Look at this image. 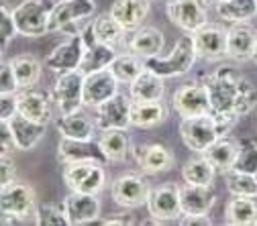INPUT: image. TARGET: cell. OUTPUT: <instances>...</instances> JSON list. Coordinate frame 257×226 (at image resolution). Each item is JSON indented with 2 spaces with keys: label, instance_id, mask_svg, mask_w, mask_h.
<instances>
[{
  "label": "cell",
  "instance_id": "1",
  "mask_svg": "<svg viewBox=\"0 0 257 226\" xmlns=\"http://www.w3.org/2000/svg\"><path fill=\"white\" fill-rule=\"evenodd\" d=\"M210 96V112L235 122L257 106V88L233 66H220L204 80Z\"/></svg>",
  "mask_w": 257,
  "mask_h": 226
},
{
  "label": "cell",
  "instance_id": "2",
  "mask_svg": "<svg viewBox=\"0 0 257 226\" xmlns=\"http://www.w3.org/2000/svg\"><path fill=\"white\" fill-rule=\"evenodd\" d=\"M229 131H231V126L212 112L180 120L182 143L194 153H204L218 137L227 135Z\"/></svg>",
  "mask_w": 257,
  "mask_h": 226
},
{
  "label": "cell",
  "instance_id": "3",
  "mask_svg": "<svg viewBox=\"0 0 257 226\" xmlns=\"http://www.w3.org/2000/svg\"><path fill=\"white\" fill-rule=\"evenodd\" d=\"M198 57L196 51V43H194V35L192 33H184L176 45L172 47L170 55L162 57H147L145 61V70H151L153 74L162 76V78H176V76H184L194 68V61Z\"/></svg>",
  "mask_w": 257,
  "mask_h": 226
},
{
  "label": "cell",
  "instance_id": "4",
  "mask_svg": "<svg viewBox=\"0 0 257 226\" xmlns=\"http://www.w3.org/2000/svg\"><path fill=\"white\" fill-rule=\"evenodd\" d=\"M37 210V196L35 189L25 181H15L7 187H0V212L3 218H9L13 222L27 220L35 216Z\"/></svg>",
  "mask_w": 257,
  "mask_h": 226
},
{
  "label": "cell",
  "instance_id": "5",
  "mask_svg": "<svg viewBox=\"0 0 257 226\" xmlns=\"http://www.w3.org/2000/svg\"><path fill=\"white\" fill-rule=\"evenodd\" d=\"M61 177L72 191L96 193V196L102 191L106 181L104 165L98 161H76V163L63 165Z\"/></svg>",
  "mask_w": 257,
  "mask_h": 226
},
{
  "label": "cell",
  "instance_id": "6",
  "mask_svg": "<svg viewBox=\"0 0 257 226\" xmlns=\"http://www.w3.org/2000/svg\"><path fill=\"white\" fill-rule=\"evenodd\" d=\"M51 5L43 0H23L13 9V17L19 29V35L25 37H43L49 33Z\"/></svg>",
  "mask_w": 257,
  "mask_h": 226
},
{
  "label": "cell",
  "instance_id": "7",
  "mask_svg": "<svg viewBox=\"0 0 257 226\" xmlns=\"http://www.w3.org/2000/svg\"><path fill=\"white\" fill-rule=\"evenodd\" d=\"M84 80L86 74L80 68L61 72L57 76L51 96L55 100V106L59 108V114L80 112V108L84 106Z\"/></svg>",
  "mask_w": 257,
  "mask_h": 226
},
{
  "label": "cell",
  "instance_id": "8",
  "mask_svg": "<svg viewBox=\"0 0 257 226\" xmlns=\"http://www.w3.org/2000/svg\"><path fill=\"white\" fill-rule=\"evenodd\" d=\"M147 212L155 222H178L182 218V198L178 183H162L151 187L147 198Z\"/></svg>",
  "mask_w": 257,
  "mask_h": 226
},
{
  "label": "cell",
  "instance_id": "9",
  "mask_svg": "<svg viewBox=\"0 0 257 226\" xmlns=\"http://www.w3.org/2000/svg\"><path fill=\"white\" fill-rule=\"evenodd\" d=\"M166 13L168 19L184 33H196L208 23L206 0H168Z\"/></svg>",
  "mask_w": 257,
  "mask_h": 226
},
{
  "label": "cell",
  "instance_id": "10",
  "mask_svg": "<svg viewBox=\"0 0 257 226\" xmlns=\"http://www.w3.org/2000/svg\"><path fill=\"white\" fill-rule=\"evenodd\" d=\"M96 11L94 0H59L51 9L49 17V33L57 31H68L70 35H76L74 27L84 19L92 17Z\"/></svg>",
  "mask_w": 257,
  "mask_h": 226
},
{
  "label": "cell",
  "instance_id": "11",
  "mask_svg": "<svg viewBox=\"0 0 257 226\" xmlns=\"http://www.w3.org/2000/svg\"><path fill=\"white\" fill-rule=\"evenodd\" d=\"M172 106L182 118L208 114L210 112V96H208L206 84L204 82L182 84L172 96Z\"/></svg>",
  "mask_w": 257,
  "mask_h": 226
},
{
  "label": "cell",
  "instance_id": "12",
  "mask_svg": "<svg viewBox=\"0 0 257 226\" xmlns=\"http://www.w3.org/2000/svg\"><path fill=\"white\" fill-rule=\"evenodd\" d=\"M149 181L143 173H124L118 175L112 181L110 193L112 200L120 206V208H139L147 204L149 198Z\"/></svg>",
  "mask_w": 257,
  "mask_h": 226
},
{
  "label": "cell",
  "instance_id": "13",
  "mask_svg": "<svg viewBox=\"0 0 257 226\" xmlns=\"http://www.w3.org/2000/svg\"><path fill=\"white\" fill-rule=\"evenodd\" d=\"M131 104H133L131 96L116 92L112 98H108L100 106H96V116H94L96 128L100 133L112 131V128H124L126 131L131 126Z\"/></svg>",
  "mask_w": 257,
  "mask_h": 226
},
{
  "label": "cell",
  "instance_id": "14",
  "mask_svg": "<svg viewBox=\"0 0 257 226\" xmlns=\"http://www.w3.org/2000/svg\"><path fill=\"white\" fill-rule=\"evenodd\" d=\"M86 53V41L82 33L70 35L66 41H61L47 57H45V68H49L55 74L78 70Z\"/></svg>",
  "mask_w": 257,
  "mask_h": 226
},
{
  "label": "cell",
  "instance_id": "15",
  "mask_svg": "<svg viewBox=\"0 0 257 226\" xmlns=\"http://www.w3.org/2000/svg\"><path fill=\"white\" fill-rule=\"evenodd\" d=\"M57 159L63 165L76 163V161H98V163L106 165L110 161L106 159L104 151L100 149L98 141H78V139H68L61 137L57 143Z\"/></svg>",
  "mask_w": 257,
  "mask_h": 226
},
{
  "label": "cell",
  "instance_id": "16",
  "mask_svg": "<svg viewBox=\"0 0 257 226\" xmlns=\"http://www.w3.org/2000/svg\"><path fill=\"white\" fill-rule=\"evenodd\" d=\"M118 80L114 78V74L106 68L100 72H92L86 74L84 80V106L96 108L100 106L102 102H106L108 98L118 92Z\"/></svg>",
  "mask_w": 257,
  "mask_h": 226
},
{
  "label": "cell",
  "instance_id": "17",
  "mask_svg": "<svg viewBox=\"0 0 257 226\" xmlns=\"http://www.w3.org/2000/svg\"><path fill=\"white\" fill-rule=\"evenodd\" d=\"M63 210L68 214L70 226L90 224L100 218V200L96 198V193L70 191V196L63 200Z\"/></svg>",
  "mask_w": 257,
  "mask_h": 226
},
{
  "label": "cell",
  "instance_id": "18",
  "mask_svg": "<svg viewBox=\"0 0 257 226\" xmlns=\"http://www.w3.org/2000/svg\"><path fill=\"white\" fill-rule=\"evenodd\" d=\"M133 157H135V163L139 165V169L143 173H149V175L170 171L174 165V155L162 143L139 145L133 149Z\"/></svg>",
  "mask_w": 257,
  "mask_h": 226
},
{
  "label": "cell",
  "instance_id": "19",
  "mask_svg": "<svg viewBox=\"0 0 257 226\" xmlns=\"http://www.w3.org/2000/svg\"><path fill=\"white\" fill-rule=\"evenodd\" d=\"M257 55V31L247 23H237L227 35V57L235 61H249Z\"/></svg>",
  "mask_w": 257,
  "mask_h": 226
},
{
  "label": "cell",
  "instance_id": "20",
  "mask_svg": "<svg viewBox=\"0 0 257 226\" xmlns=\"http://www.w3.org/2000/svg\"><path fill=\"white\" fill-rule=\"evenodd\" d=\"M194 35L198 57L204 59H220L227 55V35L229 29H222L220 25L206 23L202 29H198Z\"/></svg>",
  "mask_w": 257,
  "mask_h": 226
},
{
  "label": "cell",
  "instance_id": "21",
  "mask_svg": "<svg viewBox=\"0 0 257 226\" xmlns=\"http://www.w3.org/2000/svg\"><path fill=\"white\" fill-rule=\"evenodd\" d=\"M51 98L47 92H39L33 88H27L17 92V100H19V114L41 122V124H49L51 120Z\"/></svg>",
  "mask_w": 257,
  "mask_h": 226
},
{
  "label": "cell",
  "instance_id": "22",
  "mask_svg": "<svg viewBox=\"0 0 257 226\" xmlns=\"http://www.w3.org/2000/svg\"><path fill=\"white\" fill-rule=\"evenodd\" d=\"M11 133L15 137V143H17V149L19 151H31L39 145V141L45 137V131H47V124H41V122H35L23 114H15L11 120H7Z\"/></svg>",
  "mask_w": 257,
  "mask_h": 226
},
{
  "label": "cell",
  "instance_id": "23",
  "mask_svg": "<svg viewBox=\"0 0 257 226\" xmlns=\"http://www.w3.org/2000/svg\"><path fill=\"white\" fill-rule=\"evenodd\" d=\"M164 45H166V37L155 27H139L126 39V49L143 59L159 55L164 51Z\"/></svg>",
  "mask_w": 257,
  "mask_h": 226
},
{
  "label": "cell",
  "instance_id": "24",
  "mask_svg": "<svg viewBox=\"0 0 257 226\" xmlns=\"http://www.w3.org/2000/svg\"><path fill=\"white\" fill-rule=\"evenodd\" d=\"M149 11H151V0H114L108 13L126 31H135L147 19Z\"/></svg>",
  "mask_w": 257,
  "mask_h": 226
},
{
  "label": "cell",
  "instance_id": "25",
  "mask_svg": "<svg viewBox=\"0 0 257 226\" xmlns=\"http://www.w3.org/2000/svg\"><path fill=\"white\" fill-rule=\"evenodd\" d=\"M182 212L184 214H210V208L216 202V193L206 185H180ZM182 214V216H184Z\"/></svg>",
  "mask_w": 257,
  "mask_h": 226
},
{
  "label": "cell",
  "instance_id": "26",
  "mask_svg": "<svg viewBox=\"0 0 257 226\" xmlns=\"http://www.w3.org/2000/svg\"><path fill=\"white\" fill-rule=\"evenodd\" d=\"M166 94L164 78L153 74L151 70H143L131 84H128V96L133 100L145 102V100H162Z\"/></svg>",
  "mask_w": 257,
  "mask_h": 226
},
{
  "label": "cell",
  "instance_id": "27",
  "mask_svg": "<svg viewBox=\"0 0 257 226\" xmlns=\"http://www.w3.org/2000/svg\"><path fill=\"white\" fill-rule=\"evenodd\" d=\"M55 128L61 137L68 139H78V141H92L94 133L98 131L96 122L90 120L88 116L80 114V112H72V114H61L55 120Z\"/></svg>",
  "mask_w": 257,
  "mask_h": 226
},
{
  "label": "cell",
  "instance_id": "28",
  "mask_svg": "<svg viewBox=\"0 0 257 226\" xmlns=\"http://www.w3.org/2000/svg\"><path fill=\"white\" fill-rule=\"evenodd\" d=\"M100 149L104 151L110 163H122L131 155V139H128L124 128H112V131H102L98 139Z\"/></svg>",
  "mask_w": 257,
  "mask_h": 226
},
{
  "label": "cell",
  "instance_id": "29",
  "mask_svg": "<svg viewBox=\"0 0 257 226\" xmlns=\"http://www.w3.org/2000/svg\"><path fill=\"white\" fill-rule=\"evenodd\" d=\"M168 118V106L162 100H133L131 104V126L149 128Z\"/></svg>",
  "mask_w": 257,
  "mask_h": 226
},
{
  "label": "cell",
  "instance_id": "30",
  "mask_svg": "<svg viewBox=\"0 0 257 226\" xmlns=\"http://www.w3.org/2000/svg\"><path fill=\"white\" fill-rule=\"evenodd\" d=\"M237 153H239V141H235V139H231L227 135H222L202 155L216 167V171L224 173V171H229L233 167Z\"/></svg>",
  "mask_w": 257,
  "mask_h": 226
},
{
  "label": "cell",
  "instance_id": "31",
  "mask_svg": "<svg viewBox=\"0 0 257 226\" xmlns=\"http://www.w3.org/2000/svg\"><path fill=\"white\" fill-rule=\"evenodd\" d=\"M118 55L116 45H108V43H100V41H94L86 47L84 59L80 63V70L84 74H92V72H100L110 68V63L114 61V57Z\"/></svg>",
  "mask_w": 257,
  "mask_h": 226
},
{
  "label": "cell",
  "instance_id": "32",
  "mask_svg": "<svg viewBox=\"0 0 257 226\" xmlns=\"http://www.w3.org/2000/svg\"><path fill=\"white\" fill-rule=\"evenodd\" d=\"M257 220V200L245 196H233L224 208V222L231 226H249Z\"/></svg>",
  "mask_w": 257,
  "mask_h": 226
},
{
  "label": "cell",
  "instance_id": "33",
  "mask_svg": "<svg viewBox=\"0 0 257 226\" xmlns=\"http://www.w3.org/2000/svg\"><path fill=\"white\" fill-rule=\"evenodd\" d=\"M90 27H92L94 39L100 41V43H108V45H118L126 35V29L110 13L98 15L90 23Z\"/></svg>",
  "mask_w": 257,
  "mask_h": 226
},
{
  "label": "cell",
  "instance_id": "34",
  "mask_svg": "<svg viewBox=\"0 0 257 226\" xmlns=\"http://www.w3.org/2000/svg\"><path fill=\"white\" fill-rule=\"evenodd\" d=\"M216 175V167L210 163V161L202 155V157H194V159H188L184 167H182V179L186 183L192 185H206L212 187Z\"/></svg>",
  "mask_w": 257,
  "mask_h": 226
},
{
  "label": "cell",
  "instance_id": "35",
  "mask_svg": "<svg viewBox=\"0 0 257 226\" xmlns=\"http://www.w3.org/2000/svg\"><path fill=\"white\" fill-rule=\"evenodd\" d=\"M11 63H13V70H15V76H17V82H19L21 90L33 88L39 82V78H41V61L35 55L21 53V55L13 57Z\"/></svg>",
  "mask_w": 257,
  "mask_h": 226
},
{
  "label": "cell",
  "instance_id": "36",
  "mask_svg": "<svg viewBox=\"0 0 257 226\" xmlns=\"http://www.w3.org/2000/svg\"><path fill=\"white\" fill-rule=\"evenodd\" d=\"M216 15L231 25L247 23L257 15V0H224L216 5Z\"/></svg>",
  "mask_w": 257,
  "mask_h": 226
},
{
  "label": "cell",
  "instance_id": "37",
  "mask_svg": "<svg viewBox=\"0 0 257 226\" xmlns=\"http://www.w3.org/2000/svg\"><path fill=\"white\" fill-rule=\"evenodd\" d=\"M108 70L114 74V78L120 84H131L145 70V61H143V57H139L131 51H124V53H118L114 57V61L110 63Z\"/></svg>",
  "mask_w": 257,
  "mask_h": 226
},
{
  "label": "cell",
  "instance_id": "38",
  "mask_svg": "<svg viewBox=\"0 0 257 226\" xmlns=\"http://www.w3.org/2000/svg\"><path fill=\"white\" fill-rule=\"evenodd\" d=\"M224 183L231 196H245V198H257V175L241 173V171H224Z\"/></svg>",
  "mask_w": 257,
  "mask_h": 226
},
{
  "label": "cell",
  "instance_id": "39",
  "mask_svg": "<svg viewBox=\"0 0 257 226\" xmlns=\"http://www.w3.org/2000/svg\"><path fill=\"white\" fill-rule=\"evenodd\" d=\"M231 169L257 175V143L255 141H251V139L239 141V153L235 157V163Z\"/></svg>",
  "mask_w": 257,
  "mask_h": 226
},
{
  "label": "cell",
  "instance_id": "40",
  "mask_svg": "<svg viewBox=\"0 0 257 226\" xmlns=\"http://www.w3.org/2000/svg\"><path fill=\"white\" fill-rule=\"evenodd\" d=\"M35 224L39 226H68L70 220H68V214L63 210V204H53V202H43V204H37V210H35Z\"/></svg>",
  "mask_w": 257,
  "mask_h": 226
},
{
  "label": "cell",
  "instance_id": "41",
  "mask_svg": "<svg viewBox=\"0 0 257 226\" xmlns=\"http://www.w3.org/2000/svg\"><path fill=\"white\" fill-rule=\"evenodd\" d=\"M15 35H19V29L13 11H9L5 5H0V53L3 55L9 49V43L15 39Z\"/></svg>",
  "mask_w": 257,
  "mask_h": 226
},
{
  "label": "cell",
  "instance_id": "42",
  "mask_svg": "<svg viewBox=\"0 0 257 226\" xmlns=\"http://www.w3.org/2000/svg\"><path fill=\"white\" fill-rule=\"evenodd\" d=\"M19 90L21 88L13 70V63L3 59V63H0V94H17Z\"/></svg>",
  "mask_w": 257,
  "mask_h": 226
},
{
  "label": "cell",
  "instance_id": "43",
  "mask_svg": "<svg viewBox=\"0 0 257 226\" xmlns=\"http://www.w3.org/2000/svg\"><path fill=\"white\" fill-rule=\"evenodd\" d=\"M17 181V167L11 155H0V187H7Z\"/></svg>",
  "mask_w": 257,
  "mask_h": 226
},
{
  "label": "cell",
  "instance_id": "44",
  "mask_svg": "<svg viewBox=\"0 0 257 226\" xmlns=\"http://www.w3.org/2000/svg\"><path fill=\"white\" fill-rule=\"evenodd\" d=\"M19 112L17 94H0V122L11 120Z\"/></svg>",
  "mask_w": 257,
  "mask_h": 226
},
{
  "label": "cell",
  "instance_id": "45",
  "mask_svg": "<svg viewBox=\"0 0 257 226\" xmlns=\"http://www.w3.org/2000/svg\"><path fill=\"white\" fill-rule=\"evenodd\" d=\"M17 149L15 137L7 122H0V155H11Z\"/></svg>",
  "mask_w": 257,
  "mask_h": 226
},
{
  "label": "cell",
  "instance_id": "46",
  "mask_svg": "<svg viewBox=\"0 0 257 226\" xmlns=\"http://www.w3.org/2000/svg\"><path fill=\"white\" fill-rule=\"evenodd\" d=\"M178 222L184 226H210L212 224L208 214H184Z\"/></svg>",
  "mask_w": 257,
  "mask_h": 226
},
{
  "label": "cell",
  "instance_id": "47",
  "mask_svg": "<svg viewBox=\"0 0 257 226\" xmlns=\"http://www.w3.org/2000/svg\"><path fill=\"white\" fill-rule=\"evenodd\" d=\"M100 222L106 224V226H108V224H110V226H112V224H120V226H122V224H133L135 220H133L131 216H112V218H104V220H100Z\"/></svg>",
  "mask_w": 257,
  "mask_h": 226
},
{
  "label": "cell",
  "instance_id": "48",
  "mask_svg": "<svg viewBox=\"0 0 257 226\" xmlns=\"http://www.w3.org/2000/svg\"><path fill=\"white\" fill-rule=\"evenodd\" d=\"M212 3H216V5H218V3H224V0H212Z\"/></svg>",
  "mask_w": 257,
  "mask_h": 226
},
{
  "label": "cell",
  "instance_id": "49",
  "mask_svg": "<svg viewBox=\"0 0 257 226\" xmlns=\"http://www.w3.org/2000/svg\"><path fill=\"white\" fill-rule=\"evenodd\" d=\"M255 133H257V124H255Z\"/></svg>",
  "mask_w": 257,
  "mask_h": 226
},
{
  "label": "cell",
  "instance_id": "50",
  "mask_svg": "<svg viewBox=\"0 0 257 226\" xmlns=\"http://www.w3.org/2000/svg\"><path fill=\"white\" fill-rule=\"evenodd\" d=\"M253 224H255V226H257V220H255V222H253Z\"/></svg>",
  "mask_w": 257,
  "mask_h": 226
},
{
  "label": "cell",
  "instance_id": "51",
  "mask_svg": "<svg viewBox=\"0 0 257 226\" xmlns=\"http://www.w3.org/2000/svg\"><path fill=\"white\" fill-rule=\"evenodd\" d=\"M255 59H257V55H255Z\"/></svg>",
  "mask_w": 257,
  "mask_h": 226
}]
</instances>
